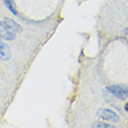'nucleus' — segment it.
I'll return each mask as SVG.
<instances>
[{
    "label": "nucleus",
    "mask_w": 128,
    "mask_h": 128,
    "mask_svg": "<svg viewBox=\"0 0 128 128\" xmlns=\"http://www.w3.org/2000/svg\"><path fill=\"white\" fill-rule=\"evenodd\" d=\"M10 57H12V52H10V47L5 42L0 41V60L8 61V60H10Z\"/></svg>",
    "instance_id": "20e7f679"
},
{
    "label": "nucleus",
    "mask_w": 128,
    "mask_h": 128,
    "mask_svg": "<svg viewBox=\"0 0 128 128\" xmlns=\"http://www.w3.org/2000/svg\"><path fill=\"white\" fill-rule=\"evenodd\" d=\"M5 24H6V26L8 28H10L12 32H14V33H21L22 32V28H21V26L18 22H15L14 20H12V19H8V18H6L5 19Z\"/></svg>",
    "instance_id": "39448f33"
},
{
    "label": "nucleus",
    "mask_w": 128,
    "mask_h": 128,
    "mask_svg": "<svg viewBox=\"0 0 128 128\" xmlns=\"http://www.w3.org/2000/svg\"><path fill=\"white\" fill-rule=\"evenodd\" d=\"M4 2H5V5H6V7L8 8V10L12 12V13L14 14V15H18V10L16 8L14 7V4H13V0H4Z\"/></svg>",
    "instance_id": "423d86ee"
},
{
    "label": "nucleus",
    "mask_w": 128,
    "mask_h": 128,
    "mask_svg": "<svg viewBox=\"0 0 128 128\" xmlns=\"http://www.w3.org/2000/svg\"><path fill=\"white\" fill-rule=\"evenodd\" d=\"M91 127H100V128H111L113 127L112 125H107V124H105V122H94V124H92Z\"/></svg>",
    "instance_id": "0eeeda50"
},
{
    "label": "nucleus",
    "mask_w": 128,
    "mask_h": 128,
    "mask_svg": "<svg viewBox=\"0 0 128 128\" xmlns=\"http://www.w3.org/2000/svg\"><path fill=\"white\" fill-rule=\"evenodd\" d=\"M0 38L6 41H12L15 38V33L10 30L2 21H0Z\"/></svg>",
    "instance_id": "7ed1b4c3"
},
{
    "label": "nucleus",
    "mask_w": 128,
    "mask_h": 128,
    "mask_svg": "<svg viewBox=\"0 0 128 128\" xmlns=\"http://www.w3.org/2000/svg\"><path fill=\"white\" fill-rule=\"evenodd\" d=\"M112 96H115L119 99H126L128 96L127 88L126 86H119V85H113V86H108L106 88Z\"/></svg>",
    "instance_id": "f257e3e1"
},
{
    "label": "nucleus",
    "mask_w": 128,
    "mask_h": 128,
    "mask_svg": "<svg viewBox=\"0 0 128 128\" xmlns=\"http://www.w3.org/2000/svg\"><path fill=\"white\" fill-rule=\"evenodd\" d=\"M97 115L100 119H104V120H110V121H118L119 116L118 114L113 112L112 110H108V108H101L97 112Z\"/></svg>",
    "instance_id": "f03ea898"
}]
</instances>
